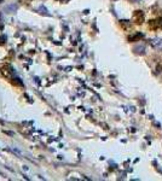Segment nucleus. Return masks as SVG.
Here are the masks:
<instances>
[{"label": "nucleus", "mask_w": 162, "mask_h": 181, "mask_svg": "<svg viewBox=\"0 0 162 181\" xmlns=\"http://www.w3.org/2000/svg\"><path fill=\"white\" fill-rule=\"evenodd\" d=\"M120 26H121V28H122L125 32H132V30H133V24H132V22H129V21H127V19L120 21Z\"/></svg>", "instance_id": "obj_4"}, {"label": "nucleus", "mask_w": 162, "mask_h": 181, "mask_svg": "<svg viewBox=\"0 0 162 181\" xmlns=\"http://www.w3.org/2000/svg\"><path fill=\"white\" fill-rule=\"evenodd\" d=\"M149 28L151 30H160V29H162V17H158L156 19H150L149 21Z\"/></svg>", "instance_id": "obj_2"}, {"label": "nucleus", "mask_w": 162, "mask_h": 181, "mask_svg": "<svg viewBox=\"0 0 162 181\" xmlns=\"http://www.w3.org/2000/svg\"><path fill=\"white\" fill-rule=\"evenodd\" d=\"M132 19H133V22H134L137 26L143 24V23H144V21H145L144 12H143L142 10H135V11L133 12V15H132Z\"/></svg>", "instance_id": "obj_1"}, {"label": "nucleus", "mask_w": 162, "mask_h": 181, "mask_svg": "<svg viewBox=\"0 0 162 181\" xmlns=\"http://www.w3.org/2000/svg\"><path fill=\"white\" fill-rule=\"evenodd\" d=\"M154 124H155L156 127H161V124H160V123H157V122H154Z\"/></svg>", "instance_id": "obj_8"}, {"label": "nucleus", "mask_w": 162, "mask_h": 181, "mask_svg": "<svg viewBox=\"0 0 162 181\" xmlns=\"http://www.w3.org/2000/svg\"><path fill=\"white\" fill-rule=\"evenodd\" d=\"M143 38H144V34H143V33H135V34L128 36V41H129V42H134V41L142 40Z\"/></svg>", "instance_id": "obj_5"}, {"label": "nucleus", "mask_w": 162, "mask_h": 181, "mask_svg": "<svg viewBox=\"0 0 162 181\" xmlns=\"http://www.w3.org/2000/svg\"><path fill=\"white\" fill-rule=\"evenodd\" d=\"M156 70H157V72H161L162 71V64H158L157 68H156Z\"/></svg>", "instance_id": "obj_7"}, {"label": "nucleus", "mask_w": 162, "mask_h": 181, "mask_svg": "<svg viewBox=\"0 0 162 181\" xmlns=\"http://www.w3.org/2000/svg\"><path fill=\"white\" fill-rule=\"evenodd\" d=\"M149 44H150V45H151L154 48L162 51V39H158V38L150 39V40H149Z\"/></svg>", "instance_id": "obj_3"}, {"label": "nucleus", "mask_w": 162, "mask_h": 181, "mask_svg": "<svg viewBox=\"0 0 162 181\" xmlns=\"http://www.w3.org/2000/svg\"><path fill=\"white\" fill-rule=\"evenodd\" d=\"M133 51L137 54H145V47L144 46H137V47H134Z\"/></svg>", "instance_id": "obj_6"}]
</instances>
